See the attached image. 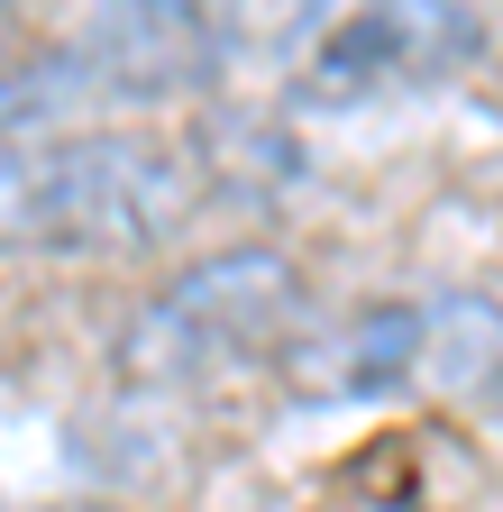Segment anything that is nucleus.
Returning a JSON list of instances; mask_svg holds the SVG:
<instances>
[{
    "label": "nucleus",
    "instance_id": "obj_4",
    "mask_svg": "<svg viewBox=\"0 0 503 512\" xmlns=\"http://www.w3.org/2000/svg\"><path fill=\"white\" fill-rule=\"evenodd\" d=\"M92 101H193L220 83V10L211 0H92L74 46Z\"/></svg>",
    "mask_w": 503,
    "mask_h": 512
},
{
    "label": "nucleus",
    "instance_id": "obj_1",
    "mask_svg": "<svg viewBox=\"0 0 503 512\" xmlns=\"http://www.w3.org/2000/svg\"><path fill=\"white\" fill-rule=\"evenodd\" d=\"M202 202V147L156 128H55L0 156V256H147Z\"/></svg>",
    "mask_w": 503,
    "mask_h": 512
},
{
    "label": "nucleus",
    "instance_id": "obj_2",
    "mask_svg": "<svg viewBox=\"0 0 503 512\" xmlns=\"http://www.w3.org/2000/svg\"><path fill=\"white\" fill-rule=\"evenodd\" d=\"M311 330V284L284 247H220L193 256L174 284L138 302V320L119 330V375L129 384H211L238 366H275Z\"/></svg>",
    "mask_w": 503,
    "mask_h": 512
},
{
    "label": "nucleus",
    "instance_id": "obj_7",
    "mask_svg": "<svg viewBox=\"0 0 503 512\" xmlns=\"http://www.w3.org/2000/svg\"><path fill=\"white\" fill-rule=\"evenodd\" d=\"M10 46H19V0H0V64H10Z\"/></svg>",
    "mask_w": 503,
    "mask_h": 512
},
{
    "label": "nucleus",
    "instance_id": "obj_5",
    "mask_svg": "<svg viewBox=\"0 0 503 512\" xmlns=\"http://www.w3.org/2000/svg\"><path fill=\"white\" fill-rule=\"evenodd\" d=\"M421 357V311L412 302H366L348 311L330 348H293V366L321 384V394H375V384H403Z\"/></svg>",
    "mask_w": 503,
    "mask_h": 512
},
{
    "label": "nucleus",
    "instance_id": "obj_6",
    "mask_svg": "<svg viewBox=\"0 0 503 512\" xmlns=\"http://www.w3.org/2000/svg\"><path fill=\"white\" fill-rule=\"evenodd\" d=\"M83 101H92V83H83L74 46H46L28 64H0V156L28 147V138H55Z\"/></svg>",
    "mask_w": 503,
    "mask_h": 512
},
{
    "label": "nucleus",
    "instance_id": "obj_3",
    "mask_svg": "<svg viewBox=\"0 0 503 512\" xmlns=\"http://www.w3.org/2000/svg\"><path fill=\"white\" fill-rule=\"evenodd\" d=\"M476 55V0H302L284 28V92L293 110H357L385 92H430Z\"/></svg>",
    "mask_w": 503,
    "mask_h": 512
}]
</instances>
